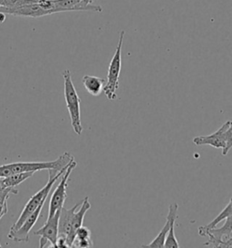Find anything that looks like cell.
Instances as JSON below:
<instances>
[{
	"label": "cell",
	"instance_id": "obj_14",
	"mask_svg": "<svg viewBox=\"0 0 232 248\" xmlns=\"http://www.w3.org/2000/svg\"><path fill=\"white\" fill-rule=\"evenodd\" d=\"M82 82L84 87L87 89V92L94 96L101 95L102 92L103 91V88L106 84V80L104 78L94 77V76H89V75L85 76L82 79Z\"/></svg>",
	"mask_w": 232,
	"mask_h": 248
},
{
	"label": "cell",
	"instance_id": "obj_12",
	"mask_svg": "<svg viewBox=\"0 0 232 248\" xmlns=\"http://www.w3.org/2000/svg\"><path fill=\"white\" fill-rule=\"evenodd\" d=\"M91 208V204L89 202V197H87L84 200H82V204L79 206V208L76 210L73 215L72 218V230L71 233H69L66 237V244L68 248L72 247V244L75 239V233L77 229L83 226L84 219L87 215V211H89Z\"/></svg>",
	"mask_w": 232,
	"mask_h": 248
},
{
	"label": "cell",
	"instance_id": "obj_16",
	"mask_svg": "<svg viewBox=\"0 0 232 248\" xmlns=\"http://www.w3.org/2000/svg\"><path fill=\"white\" fill-rule=\"evenodd\" d=\"M53 13L76 11V6L83 0H50Z\"/></svg>",
	"mask_w": 232,
	"mask_h": 248
},
{
	"label": "cell",
	"instance_id": "obj_4",
	"mask_svg": "<svg viewBox=\"0 0 232 248\" xmlns=\"http://www.w3.org/2000/svg\"><path fill=\"white\" fill-rule=\"evenodd\" d=\"M125 32L122 30L119 34V41L116 46V53L110 62L106 84L103 88V92L109 100L114 101L117 99L116 91L119 88V78L122 68V49Z\"/></svg>",
	"mask_w": 232,
	"mask_h": 248
},
{
	"label": "cell",
	"instance_id": "obj_9",
	"mask_svg": "<svg viewBox=\"0 0 232 248\" xmlns=\"http://www.w3.org/2000/svg\"><path fill=\"white\" fill-rule=\"evenodd\" d=\"M0 13L5 15L27 16V17H40V16L52 14L50 10L44 9L38 3L28 4V5H24L21 7L14 8L0 7Z\"/></svg>",
	"mask_w": 232,
	"mask_h": 248
},
{
	"label": "cell",
	"instance_id": "obj_21",
	"mask_svg": "<svg viewBox=\"0 0 232 248\" xmlns=\"http://www.w3.org/2000/svg\"><path fill=\"white\" fill-rule=\"evenodd\" d=\"M72 247H76V248H93L94 247V243L92 239L89 240H77L75 239Z\"/></svg>",
	"mask_w": 232,
	"mask_h": 248
},
{
	"label": "cell",
	"instance_id": "obj_5",
	"mask_svg": "<svg viewBox=\"0 0 232 248\" xmlns=\"http://www.w3.org/2000/svg\"><path fill=\"white\" fill-rule=\"evenodd\" d=\"M77 163L72 160L69 166L66 168L65 173L62 175V178L58 187L53 192L51 196L50 203H49V209H48V218L52 217L58 210H61V208L64 206L65 199L67 197L66 190L68 186V180L70 175L72 174V170L76 168Z\"/></svg>",
	"mask_w": 232,
	"mask_h": 248
},
{
	"label": "cell",
	"instance_id": "obj_18",
	"mask_svg": "<svg viewBox=\"0 0 232 248\" xmlns=\"http://www.w3.org/2000/svg\"><path fill=\"white\" fill-rule=\"evenodd\" d=\"M225 139H226V146L222 149V155H227L232 148V121H231L230 126L225 133Z\"/></svg>",
	"mask_w": 232,
	"mask_h": 248
},
{
	"label": "cell",
	"instance_id": "obj_2",
	"mask_svg": "<svg viewBox=\"0 0 232 248\" xmlns=\"http://www.w3.org/2000/svg\"><path fill=\"white\" fill-rule=\"evenodd\" d=\"M63 78L65 80V104L71 119L72 129L76 135L80 136L83 133V126L81 122V108H80L79 95L73 86L72 76L69 69H65L63 72Z\"/></svg>",
	"mask_w": 232,
	"mask_h": 248
},
{
	"label": "cell",
	"instance_id": "obj_20",
	"mask_svg": "<svg viewBox=\"0 0 232 248\" xmlns=\"http://www.w3.org/2000/svg\"><path fill=\"white\" fill-rule=\"evenodd\" d=\"M18 191L15 187H7V188H1L0 189V204L7 203V199L10 195H17Z\"/></svg>",
	"mask_w": 232,
	"mask_h": 248
},
{
	"label": "cell",
	"instance_id": "obj_1",
	"mask_svg": "<svg viewBox=\"0 0 232 248\" xmlns=\"http://www.w3.org/2000/svg\"><path fill=\"white\" fill-rule=\"evenodd\" d=\"M67 167L59 170V171H58V170H48L49 178H48V181L46 183V185L44 186L42 189L39 190L35 195H33L32 197H30L28 203L25 205L24 209L22 210L19 217L14 222L13 226H11L10 231H14V230L18 229L21 226L23 222L28 218L29 216L35 211L40 204L46 200L47 196L49 195L53 186L55 185V183L57 182V180H58L60 177H62V175L65 173Z\"/></svg>",
	"mask_w": 232,
	"mask_h": 248
},
{
	"label": "cell",
	"instance_id": "obj_19",
	"mask_svg": "<svg viewBox=\"0 0 232 248\" xmlns=\"http://www.w3.org/2000/svg\"><path fill=\"white\" fill-rule=\"evenodd\" d=\"M91 236H92L91 231L87 226H81L77 229L75 233V239L77 240H89V239H92Z\"/></svg>",
	"mask_w": 232,
	"mask_h": 248
},
{
	"label": "cell",
	"instance_id": "obj_22",
	"mask_svg": "<svg viewBox=\"0 0 232 248\" xmlns=\"http://www.w3.org/2000/svg\"><path fill=\"white\" fill-rule=\"evenodd\" d=\"M8 212L7 203L5 204H0V218H2Z\"/></svg>",
	"mask_w": 232,
	"mask_h": 248
},
{
	"label": "cell",
	"instance_id": "obj_17",
	"mask_svg": "<svg viewBox=\"0 0 232 248\" xmlns=\"http://www.w3.org/2000/svg\"><path fill=\"white\" fill-rule=\"evenodd\" d=\"M231 216H232V197L231 198L230 203L228 204V205L225 207L222 211L219 213V215L218 217L213 219L210 224H208L207 226H201L200 228L204 229V230L214 228V227L217 226L218 224H219L221 221H223L225 218H227L228 217H231Z\"/></svg>",
	"mask_w": 232,
	"mask_h": 248
},
{
	"label": "cell",
	"instance_id": "obj_10",
	"mask_svg": "<svg viewBox=\"0 0 232 248\" xmlns=\"http://www.w3.org/2000/svg\"><path fill=\"white\" fill-rule=\"evenodd\" d=\"M230 124H231V121H227L215 133L209 135V136L196 137L192 140V142L196 146H210L214 148L223 149L226 146L225 133L229 128Z\"/></svg>",
	"mask_w": 232,
	"mask_h": 248
},
{
	"label": "cell",
	"instance_id": "obj_13",
	"mask_svg": "<svg viewBox=\"0 0 232 248\" xmlns=\"http://www.w3.org/2000/svg\"><path fill=\"white\" fill-rule=\"evenodd\" d=\"M81 203L73 205L71 208L67 209L65 207H62L61 212H60V217H59V222H58V235L60 236H65V238L67 235L71 233L72 230V218L73 215L76 212V210L79 208Z\"/></svg>",
	"mask_w": 232,
	"mask_h": 248
},
{
	"label": "cell",
	"instance_id": "obj_3",
	"mask_svg": "<svg viewBox=\"0 0 232 248\" xmlns=\"http://www.w3.org/2000/svg\"><path fill=\"white\" fill-rule=\"evenodd\" d=\"M74 157L68 152L61 155L58 159L50 162H17L7 164L9 171L12 174L24 173V172H37L41 170H61L66 168Z\"/></svg>",
	"mask_w": 232,
	"mask_h": 248
},
{
	"label": "cell",
	"instance_id": "obj_23",
	"mask_svg": "<svg viewBox=\"0 0 232 248\" xmlns=\"http://www.w3.org/2000/svg\"><path fill=\"white\" fill-rule=\"evenodd\" d=\"M220 248H232V236L230 237L229 239L224 241L221 245H220Z\"/></svg>",
	"mask_w": 232,
	"mask_h": 248
},
{
	"label": "cell",
	"instance_id": "obj_6",
	"mask_svg": "<svg viewBox=\"0 0 232 248\" xmlns=\"http://www.w3.org/2000/svg\"><path fill=\"white\" fill-rule=\"evenodd\" d=\"M223 226L219 228H211L208 230H204L199 227V234L201 236L208 237L209 241L204 244V246L212 245L214 248H220V245L224 241L229 239L232 236V216L225 218Z\"/></svg>",
	"mask_w": 232,
	"mask_h": 248
},
{
	"label": "cell",
	"instance_id": "obj_8",
	"mask_svg": "<svg viewBox=\"0 0 232 248\" xmlns=\"http://www.w3.org/2000/svg\"><path fill=\"white\" fill-rule=\"evenodd\" d=\"M44 203H45V201L40 204L36 210L33 212L29 217L23 222V224L18 229L14 230V231H9L7 237L11 240L17 242V243H22V242L27 243V242H29V233H30V231L32 230L34 226L36 225L37 220L39 218V217L41 215V212H42V208L44 205Z\"/></svg>",
	"mask_w": 232,
	"mask_h": 248
},
{
	"label": "cell",
	"instance_id": "obj_11",
	"mask_svg": "<svg viewBox=\"0 0 232 248\" xmlns=\"http://www.w3.org/2000/svg\"><path fill=\"white\" fill-rule=\"evenodd\" d=\"M178 209L179 205L176 203L170 204L169 206V212L166 217V223L163 226V228L160 230L158 235L153 239L152 243L148 245H143V248H164V243L166 240L167 234L170 231L171 226L174 222H176L178 218Z\"/></svg>",
	"mask_w": 232,
	"mask_h": 248
},
{
	"label": "cell",
	"instance_id": "obj_24",
	"mask_svg": "<svg viewBox=\"0 0 232 248\" xmlns=\"http://www.w3.org/2000/svg\"><path fill=\"white\" fill-rule=\"evenodd\" d=\"M0 220H1V218H0ZM0 248H2V247H1V244H0Z\"/></svg>",
	"mask_w": 232,
	"mask_h": 248
},
{
	"label": "cell",
	"instance_id": "obj_15",
	"mask_svg": "<svg viewBox=\"0 0 232 248\" xmlns=\"http://www.w3.org/2000/svg\"><path fill=\"white\" fill-rule=\"evenodd\" d=\"M35 172H24L7 175L5 177H0V189L7 187H16L21 183L33 176Z\"/></svg>",
	"mask_w": 232,
	"mask_h": 248
},
{
	"label": "cell",
	"instance_id": "obj_7",
	"mask_svg": "<svg viewBox=\"0 0 232 248\" xmlns=\"http://www.w3.org/2000/svg\"><path fill=\"white\" fill-rule=\"evenodd\" d=\"M60 212L61 210H58L52 217L47 218L44 226L34 233L35 235L40 236L39 248H44L47 242L50 243L53 248H58V222Z\"/></svg>",
	"mask_w": 232,
	"mask_h": 248
}]
</instances>
